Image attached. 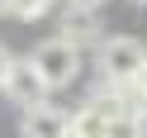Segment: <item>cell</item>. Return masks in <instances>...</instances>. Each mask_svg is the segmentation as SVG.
<instances>
[{
  "instance_id": "6da1fadb",
  "label": "cell",
  "mask_w": 147,
  "mask_h": 138,
  "mask_svg": "<svg viewBox=\"0 0 147 138\" xmlns=\"http://www.w3.org/2000/svg\"><path fill=\"white\" fill-rule=\"evenodd\" d=\"M29 62H33V71L43 76V86L48 90H57V86H71V81L81 76V48L71 38H48V43H38V48L29 52Z\"/></svg>"
},
{
  "instance_id": "7a4b0ae2",
  "label": "cell",
  "mask_w": 147,
  "mask_h": 138,
  "mask_svg": "<svg viewBox=\"0 0 147 138\" xmlns=\"http://www.w3.org/2000/svg\"><path fill=\"white\" fill-rule=\"evenodd\" d=\"M142 67H147V43L142 38L119 33V38L100 43V71H105L109 86H133V81L142 76Z\"/></svg>"
},
{
  "instance_id": "3957f363",
  "label": "cell",
  "mask_w": 147,
  "mask_h": 138,
  "mask_svg": "<svg viewBox=\"0 0 147 138\" xmlns=\"http://www.w3.org/2000/svg\"><path fill=\"white\" fill-rule=\"evenodd\" d=\"M5 95L14 100L19 109H33V105H48V86H43V76L33 71V62L29 57H14L10 62V71H5Z\"/></svg>"
},
{
  "instance_id": "277c9868",
  "label": "cell",
  "mask_w": 147,
  "mask_h": 138,
  "mask_svg": "<svg viewBox=\"0 0 147 138\" xmlns=\"http://www.w3.org/2000/svg\"><path fill=\"white\" fill-rule=\"evenodd\" d=\"M67 128H71V114H62L52 105H33V109H24L19 133L24 138H67Z\"/></svg>"
},
{
  "instance_id": "5b68a950",
  "label": "cell",
  "mask_w": 147,
  "mask_h": 138,
  "mask_svg": "<svg viewBox=\"0 0 147 138\" xmlns=\"http://www.w3.org/2000/svg\"><path fill=\"white\" fill-rule=\"evenodd\" d=\"M119 105H105V100H95V105H86L81 114H71V128H67V138H105V128H109V114H114Z\"/></svg>"
},
{
  "instance_id": "8992f818",
  "label": "cell",
  "mask_w": 147,
  "mask_h": 138,
  "mask_svg": "<svg viewBox=\"0 0 147 138\" xmlns=\"http://www.w3.org/2000/svg\"><path fill=\"white\" fill-rule=\"evenodd\" d=\"M105 138H147V119L142 114H128V109H114Z\"/></svg>"
},
{
  "instance_id": "52a82bcc",
  "label": "cell",
  "mask_w": 147,
  "mask_h": 138,
  "mask_svg": "<svg viewBox=\"0 0 147 138\" xmlns=\"http://www.w3.org/2000/svg\"><path fill=\"white\" fill-rule=\"evenodd\" d=\"M62 38H71L76 48H86V43L95 38V19H90L86 10H71V19H67V29H62Z\"/></svg>"
},
{
  "instance_id": "ba28073f",
  "label": "cell",
  "mask_w": 147,
  "mask_h": 138,
  "mask_svg": "<svg viewBox=\"0 0 147 138\" xmlns=\"http://www.w3.org/2000/svg\"><path fill=\"white\" fill-rule=\"evenodd\" d=\"M48 5L52 0H5V14H14V19H38Z\"/></svg>"
},
{
  "instance_id": "9c48e42d",
  "label": "cell",
  "mask_w": 147,
  "mask_h": 138,
  "mask_svg": "<svg viewBox=\"0 0 147 138\" xmlns=\"http://www.w3.org/2000/svg\"><path fill=\"white\" fill-rule=\"evenodd\" d=\"M67 5H71V10H86V14H95L105 0H67Z\"/></svg>"
},
{
  "instance_id": "30bf717a",
  "label": "cell",
  "mask_w": 147,
  "mask_h": 138,
  "mask_svg": "<svg viewBox=\"0 0 147 138\" xmlns=\"http://www.w3.org/2000/svg\"><path fill=\"white\" fill-rule=\"evenodd\" d=\"M10 62H14V57H10V48H0V86H5V71H10Z\"/></svg>"
},
{
  "instance_id": "8fae6325",
  "label": "cell",
  "mask_w": 147,
  "mask_h": 138,
  "mask_svg": "<svg viewBox=\"0 0 147 138\" xmlns=\"http://www.w3.org/2000/svg\"><path fill=\"white\" fill-rule=\"evenodd\" d=\"M133 86H138V90H142V100H147V67H142V76H138V81H133Z\"/></svg>"
},
{
  "instance_id": "7c38bea8",
  "label": "cell",
  "mask_w": 147,
  "mask_h": 138,
  "mask_svg": "<svg viewBox=\"0 0 147 138\" xmlns=\"http://www.w3.org/2000/svg\"><path fill=\"white\" fill-rule=\"evenodd\" d=\"M0 14H5V0H0Z\"/></svg>"
},
{
  "instance_id": "4fadbf2b",
  "label": "cell",
  "mask_w": 147,
  "mask_h": 138,
  "mask_svg": "<svg viewBox=\"0 0 147 138\" xmlns=\"http://www.w3.org/2000/svg\"><path fill=\"white\" fill-rule=\"evenodd\" d=\"M138 5H147V0H138Z\"/></svg>"
}]
</instances>
